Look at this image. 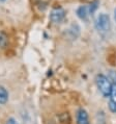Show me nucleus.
Here are the masks:
<instances>
[{"instance_id": "6", "label": "nucleus", "mask_w": 116, "mask_h": 124, "mask_svg": "<svg viewBox=\"0 0 116 124\" xmlns=\"http://www.w3.org/2000/svg\"><path fill=\"white\" fill-rule=\"evenodd\" d=\"M91 14L90 11V6H86V5H83V6H80L79 8L77 9V15L80 19L82 20H87L88 16Z\"/></svg>"}, {"instance_id": "1", "label": "nucleus", "mask_w": 116, "mask_h": 124, "mask_svg": "<svg viewBox=\"0 0 116 124\" xmlns=\"http://www.w3.org/2000/svg\"><path fill=\"white\" fill-rule=\"evenodd\" d=\"M95 84H97V87L102 94L105 97H109L111 92V88H112V84L110 79L104 74H98L95 77Z\"/></svg>"}, {"instance_id": "5", "label": "nucleus", "mask_w": 116, "mask_h": 124, "mask_svg": "<svg viewBox=\"0 0 116 124\" xmlns=\"http://www.w3.org/2000/svg\"><path fill=\"white\" fill-rule=\"evenodd\" d=\"M110 102H109V108L113 113H116V82L112 85L111 92H110Z\"/></svg>"}, {"instance_id": "8", "label": "nucleus", "mask_w": 116, "mask_h": 124, "mask_svg": "<svg viewBox=\"0 0 116 124\" xmlns=\"http://www.w3.org/2000/svg\"><path fill=\"white\" fill-rule=\"evenodd\" d=\"M6 124H19V123L17 122L13 118H9V119L7 120V121H6Z\"/></svg>"}, {"instance_id": "10", "label": "nucleus", "mask_w": 116, "mask_h": 124, "mask_svg": "<svg viewBox=\"0 0 116 124\" xmlns=\"http://www.w3.org/2000/svg\"><path fill=\"white\" fill-rule=\"evenodd\" d=\"M0 1H5V0H0Z\"/></svg>"}, {"instance_id": "4", "label": "nucleus", "mask_w": 116, "mask_h": 124, "mask_svg": "<svg viewBox=\"0 0 116 124\" xmlns=\"http://www.w3.org/2000/svg\"><path fill=\"white\" fill-rule=\"evenodd\" d=\"M77 124H90L89 116L84 108H80L77 112Z\"/></svg>"}, {"instance_id": "9", "label": "nucleus", "mask_w": 116, "mask_h": 124, "mask_svg": "<svg viewBox=\"0 0 116 124\" xmlns=\"http://www.w3.org/2000/svg\"><path fill=\"white\" fill-rule=\"evenodd\" d=\"M114 19H115V21H116V8H115V11H114Z\"/></svg>"}, {"instance_id": "2", "label": "nucleus", "mask_w": 116, "mask_h": 124, "mask_svg": "<svg viewBox=\"0 0 116 124\" xmlns=\"http://www.w3.org/2000/svg\"><path fill=\"white\" fill-rule=\"evenodd\" d=\"M110 26H111V23H110L109 16L106 15V14H100L97 16V20H95V27H97V29L101 32H107L110 29Z\"/></svg>"}, {"instance_id": "7", "label": "nucleus", "mask_w": 116, "mask_h": 124, "mask_svg": "<svg viewBox=\"0 0 116 124\" xmlns=\"http://www.w3.org/2000/svg\"><path fill=\"white\" fill-rule=\"evenodd\" d=\"M8 100V92L4 87L0 85V104H4Z\"/></svg>"}, {"instance_id": "3", "label": "nucleus", "mask_w": 116, "mask_h": 124, "mask_svg": "<svg viewBox=\"0 0 116 124\" xmlns=\"http://www.w3.org/2000/svg\"><path fill=\"white\" fill-rule=\"evenodd\" d=\"M65 18V11L61 8H56L51 12L50 19L54 23H59Z\"/></svg>"}]
</instances>
